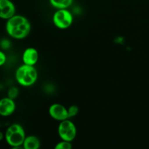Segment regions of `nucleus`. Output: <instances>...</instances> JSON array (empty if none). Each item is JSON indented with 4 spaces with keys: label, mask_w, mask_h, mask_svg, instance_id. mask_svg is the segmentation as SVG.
<instances>
[{
    "label": "nucleus",
    "mask_w": 149,
    "mask_h": 149,
    "mask_svg": "<svg viewBox=\"0 0 149 149\" xmlns=\"http://www.w3.org/2000/svg\"><path fill=\"white\" fill-rule=\"evenodd\" d=\"M3 139H4V133L0 131V141H2Z\"/></svg>",
    "instance_id": "obj_17"
},
{
    "label": "nucleus",
    "mask_w": 149,
    "mask_h": 149,
    "mask_svg": "<svg viewBox=\"0 0 149 149\" xmlns=\"http://www.w3.org/2000/svg\"><path fill=\"white\" fill-rule=\"evenodd\" d=\"M79 111V109L76 105H71L68 108V119H71V118L75 117L77 116Z\"/></svg>",
    "instance_id": "obj_12"
},
{
    "label": "nucleus",
    "mask_w": 149,
    "mask_h": 149,
    "mask_svg": "<svg viewBox=\"0 0 149 149\" xmlns=\"http://www.w3.org/2000/svg\"><path fill=\"white\" fill-rule=\"evenodd\" d=\"M39 54L37 49L34 47H28L23 51L22 55V61L23 64L34 66L39 61Z\"/></svg>",
    "instance_id": "obj_9"
},
{
    "label": "nucleus",
    "mask_w": 149,
    "mask_h": 149,
    "mask_svg": "<svg viewBox=\"0 0 149 149\" xmlns=\"http://www.w3.org/2000/svg\"><path fill=\"white\" fill-rule=\"evenodd\" d=\"M58 133L62 141L72 142L77 135L76 125L69 119L60 122L58 127Z\"/></svg>",
    "instance_id": "obj_5"
},
{
    "label": "nucleus",
    "mask_w": 149,
    "mask_h": 149,
    "mask_svg": "<svg viewBox=\"0 0 149 149\" xmlns=\"http://www.w3.org/2000/svg\"><path fill=\"white\" fill-rule=\"evenodd\" d=\"M5 30L7 34L13 39H23L30 33L31 25L25 16L15 14L7 20Z\"/></svg>",
    "instance_id": "obj_1"
},
{
    "label": "nucleus",
    "mask_w": 149,
    "mask_h": 149,
    "mask_svg": "<svg viewBox=\"0 0 149 149\" xmlns=\"http://www.w3.org/2000/svg\"><path fill=\"white\" fill-rule=\"evenodd\" d=\"M22 146L25 149H39L41 142L38 137L35 135H29L26 137Z\"/></svg>",
    "instance_id": "obj_10"
},
{
    "label": "nucleus",
    "mask_w": 149,
    "mask_h": 149,
    "mask_svg": "<svg viewBox=\"0 0 149 149\" xmlns=\"http://www.w3.org/2000/svg\"><path fill=\"white\" fill-rule=\"evenodd\" d=\"M16 7L11 0H0V18L7 20L15 15Z\"/></svg>",
    "instance_id": "obj_7"
},
{
    "label": "nucleus",
    "mask_w": 149,
    "mask_h": 149,
    "mask_svg": "<svg viewBox=\"0 0 149 149\" xmlns=\"http://www.w3.org/2000/svg\"><path fill=\"white\" fill-rule=\"evenodd\" d=\"M11 46V42L9 39H3L0 42V47L2 49H7L10 47Z\"/></svg>",
    "instance_id": "obj_15"
},
{
    "label": "nucleus",
    "mask_w": 149,
    "mask_h": 149,
    "mask_svg": "<svg viewBox=\"0 0 149 149\" xmlns=\"http://www.w3.org/2000/svg\"><path fill=\"white\" fill-rule=\"evenodd\" d=\"M52 22L56 28L65 30L71 26L74 22V16L68 9H60L54 13Z\"/></svg>",
    "instance_id": "obj_4"
},
{
    "label": "nucleus",
    "mask_w": 149,
    "mask_h": 149,
    "mask_svg": "<svg viewBox=\"0 0 149 149\" xmlns=\"http://www.w3.org/2000/svg\"><path fill=\"white\" fill-rule=\"evenodd\" d=\"M11 149H25L23 147V146H16V147H12Z\"/></svg>",
    "instance_id": "obj_18"
},
{
    "label": "nucleus",
    "mask_w": 149,
    "mask_h": 149,
    "mask_svg": "<svg viewBox=\"0 0 149 149\" xmlns=\"http://www.w3.org/2000/svg\"><path fill=\"white\" fill-rule=\"evenodd\" d=\"M54 149H72V144H71V142L61 140V141L58 142L55 146Z\"/></svg>",
    "instance_id": "obj_13"
},
{
    "label": "nucleus",
    "mask_w": 149,
    "mask_h": 149,
    "mask_svg": "<svg viewBox=\"0 0 149 149\" xmlns=\"http://www.w3.org/2000/svg\"><path fill=\"white\" fill-rule=\"evenodd\" d=\"M19 95V90L18 88L16 87H11L10 89L8 90V92H7V97H10V98L13 99H16L17 97Z\"/></svg>",
    "instance_id": "obj_14"
},
{
    "label": "nucleus",
    "mask_w": 149,
    "mask_h": 149,
    "mask_svg": "<svg viewBox=\"0 0 149 149\" xmlns=\"http://www.w3.org/2000/svg\"><path fill=\"white\" fill-rule=\"evenodd\" d=\"M50 117L58 122L68 119V109L61 103H53L51 105L48 110Z\"/></svg>",
    "instance_id": "obj_6"
},
{
    "label": "nucleus",
    "mask_w": 149,
    "mask_h": 149,
    "mask_svg": "<svg viewBox=\"0 0 149 149\" xmlns=\"http://www.w3.org/2000/svg\"><path fill=\"white\" fill-rule=\"evenodd\" d=\"M25 130L20 124L15 123L7 128L4 133V139L10 146L16 147L23 145L26 138Z\"/></svg>",
    "instance_id": "obj_3"
},
{
    "label": "nucleus",
    "mask_w": 149,
    "mask_h": 149,
    "mask_svg": "<svg viewBox=\"0 0 149 149\" xmlns=\"http://www.w3.org/2000/svg\"><path fill=\"white\" fill-rule=\"evenodd\" d=\"M6 61H7V55L4 51L0 49V67L4 65L6 63Z\"/></svg>",
    "instance_id": "obj_16"
},
{
    "label": "nucleus",
    "mask_w": 149,
    "mask_h": 149,
    "mask_svg": "<svg viewBox=\"0 0 149 149\" xmlns=\"http://www.w3.org/2000/svg\"><path fill=\"white\" fill-rule=\"evenodd\" d=\"M49 3L57 10L68 9L72 4L74 0H49Z\"/></svg>",
    "instance_id": "obj_11"
},
{
    "label": "nucleus",
    "mask_w": 149,
    "mask_h": 149,
    "mask_svg": "<svg viewBox=\"0 0 149 149\" xmlns=\"http://www.w3.org/2000/svg\"><path fill=\"white\" fill-rule=\"evenodd\" d=\"M16 109L15 100L8 97L0 99V116L7 117L14 113Z\"/></svg>",
    "instance_id": "obj_8"
},
{
    "label": "nucleus",
    "mask_w": 149,
    "mask_h": 149,
    "mask_svg": "<svg viewBox=\"0 0 149 149\" xmlns=\"http://www.w3.org/2000/svg\"><path fill=\"white\" fill-rule=\"evenodd\" d=\"M15 77L18 84L26 87H31L37 81L38 72L33 65L23 64L15 71Z\"/></svg>",
    "instance_id": "obj_2"
}]
</instances>
